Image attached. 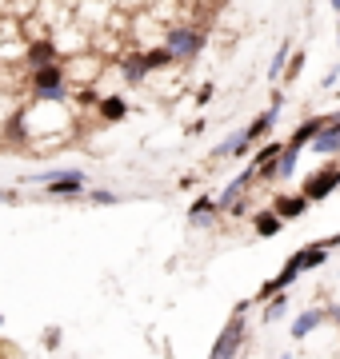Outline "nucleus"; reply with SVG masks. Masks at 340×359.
I'll return each instance as SVG.
<instances>
[{
	"instance_id": "nucleus-1",
	"label": "nucleus",
	"mask_w": 340,
	"mask_h": 359,
	"mask_svg": "<svg viewBox=\"0 0 340 359\" xmlns=\"http://www.w3.org/2000/svg\"><path fill=\"white\" fill-rule=\"evenodd\" d=\"M28 92H32V100H40V104H68L72 100L65 60H48V65L28 68Z\"/></svg>"
},
{
	"instance_id": "nucleus-2",
	"label": "nucleus",
	"mask_w": 340,
	"mask_h": 359,
	"mask_svg": "<svg viewBox=\"0 0 340 359\" xmlns=\"http://www.w3.org/2000/svg\"><path fill=\"white\" fill-rule=\"evenodd\" d=\"M249 308H252V299H240V304L233 308L228 323L221 327L216 344H212V359H228V355H236V351L244 347V335H249Z\"/></svg>"
},
{
	"instance_id": "nucleus-3",
	"label": "nucleus",
	"mask_w": 340,
	"mask_h": 359,
	"mask_svg": "<svg viewBox=\"0 0 340 359\" xmlns=\"http://www.w3.org/2000/svg\"><path fill=\"white\" fill-rule=\"evenodd\" d=\"M252 180H256V172L252 168H244V172H236L228 184L221 188V196H216V208H221V216H244L249 212V188H252Z\"/></svg>"
},
{
	"instance_id": "nucleus-4",
	"label": "nucleus",
	"mask_w": 340,
	"mask_h": 359,
	"mask_svg": "<svg viewBox=\"0 0 340 359\" xmlns=\"http://www.w3.org/2000/svg\"><path fill=\"white\" fill-rule=\"evenodd\" d=\"M164 44H169L172 60H181V65H192L200 52H204V32L192 25H176L164 32Z\"/></svg>"
},
{
	"instance_id": "nucleus-5",
	"label": "nucleus",
	"mask_w": 340,
	"mask_h": 359,
	"mask_svg": "<svg viewBox=\"0 0 340 359\" xmlns=\"http://www.w3.org/2000/svg\"><path fill=\"white\" fill-rule=\"evenodd\" d=\"M340 188V160H328V164H320L313 172V176L304 180V188L301 192L313 200V204H320V200H328V196Z\"/></svg>"
},
{
	"instance_id": "nucleus-6",
	"label": "nucleus",
	"mask_w": 340,
	"mask_h": 359,
	"mask_svg": "<svg viewBox=\"0 0 340 359\" xmlns=\"http://www.w3.org/2000/svg\"><path fill=\"white\" fill-rule=\"evenodd\" d=\"M84 188H89V176L80 168H65L56 180L44 184V196L48 200H77V196H84Z\"/></svg>"
},
{
	"instance_id": "nucleus-7",
	"label": "nucleus",
	"mask_w": 340,
	"mask_h": 359,
	"mask_svg": "<svg viewBox=\"0 0 340 359\" xmlns=\"http://www.w3.org/2000/svg\"><path fill=\"white\" fill-rule=\"evenodd\" d=\"M268 208H273L276 216L288 224V219H301L304 212L313 208V200H308L304 192H280V196H273V204H268Z\"/></svg>"
},
{
	"instance_id": "nucleus-8",
	"label": "nucleus",
	"mask_w": 340,
	"mask_h": 359,
	"mask_svg": "<svg viewBox=\"0 0 340 359\" xmlns=\"http://www.w3.org/2000/svg\"><path fill=\"white\" fill-rule=\"evenodd\" d=\"M325 124H328V112H320V116H308V120H301V124L292 128V136H288V144H285V148H292V152H304V148L313 144V136H316L320 128H325Z\"/></svg>"
},
{
	"instance_id": "nucleus-9",
	"label": "nucleus",
	"mask_w": 340,
	"mask_h": 359,
	"mask_svg": "<svg viewBox=\"0 0 340 359\" xmlns=\"http://www.w3.org/2000/svg\"><path fill=\"white\" fill-rule=\"evenodd\" d=\"M308 148H313L316 156H340V124L332 120V116H328L325 128L313 136V144H308Z\"/></svg>"
},
{
	"instance_id": "nucleus-10",
	"label": "nucleus",
	"mask_w": 340,
	"mask_h": 359,
	"mask_svg": "<svg viewBox=\"0 0 340 359\" xmlns=\"http://www.w3.org/2000/svg\"><path fill=\"white\" fill-rule=\"evenodd\" d=\"M25 60H28V68H37V65H48V60H60V48H56V40H48V36H37V40H28V48H25Z\"/></svg>"
},
{
	"instance_id": "nucleus-11",
	"label": "nucleus",
	"mask_w": 340,
	"mask_h": 359,
	"mask_svg": "<svg viewBox=\"0 0 340 359\" xmlns=\"http://www.w3.org/2000/svg\"><path fill=\"white\" fill-rule=\"evenodd\" d=\"M292 259L301 264V271H313V268H325L328 264V244L325 240H313V244H304L292 252Z\"/></svg>"
},
{
	"instance_id": "nucleus-12",
	"label": "nucleus",
	"mask_w": 340,
	"mask_h": 359,
	"mask_svg": "<svg viewBox=\"0 0 340 359\" xmlns=\"http://www.w3.org/2000/svg\"><path fill=\"white\" fill-rule=\"evenodd\" d=\"M120 72H124V80H129V84H144V80L152 76V72H148V65H144V48L124 52V60H120Z\"/></svg>"
},
{
	"instance_id": "nucleus-13",
	"label": "nucleus",
	"mask_w": 340,
	"mask_h": 359,
	"mask_svg": "<svg viewBox=\"0 0 340 359\" xmlns=\"http://www.w3.org/2000/svg\"><path fill=\"white\" fill-rule=\"evenodd\" d=\"M280 228H285V219L276 216L273 208L252 212V231H256V240H273V236H280Z\"/></svg>"
},
{
	"instance_id": "nucleus-14",
	"label": "nucleus",
	"mask_w": 340,
	"mask_h": 359,
	"mask_svg": "<svg viewBox=\"0 0 340 359\" xmlns=\"http://www.w3.org/2000/svg\"><path fill=\"white\" fill-rule=\"evenodd\" d=\"M320 323H328V308H308L296 316V323H292V339H308V335L320 327Z\"/></svg>"
},
{
	"instance_id": "nucleus-15",
	"label": "nucleus",
	"mask_w": 340,
	"mask_h": 359,
	"mask_svg": "<svg viewBox=\"0 0 340 359\" xmlns=\"http://www.w3.org/2000/svg\"><path fill=\"white\" fill-rule=\"evenodd\" d=\"M96 116H100L105 124H120V120L129 116V100H124V96H100V100H96Z\"/></svg>"
},
{
	"instance_id": "nucleus-16",
	"label": "nucleus",
	"mask_w": 340,
	"mask_h": 359,
	"mask_svg": "<svg viewBox=\"0 0 340 359\" xmlns=\"http://www.w3.org/2000/svg\"><path fill=\"white\" fill-rule=\"evenodd\" d=\"M221 216V208H216V196H197L192 204H188V224H209V219Z\"/></svg>"
},
{
	"instance_id": "nucleus-17",
	"label": "nucleus",
	"mask_w": 340,
	"mask_h": 359,
	"mask_svg": "<svg viewBox=\"0 0 340 359\" xmlns=\"http://www.w3.org/2000/svg\"><path fill=\"white\" fill-rule=\"evenodd\" d=\"M280 148H285L280 140H261V148L249 156V168H252V172H264V168H273V164H276V156H280Z\"/></svg>"
},
{
	"instance_id": "nucleus-18",
	"label": "nucleus",
	"mask_w": 340,
	"mask_h": 359,
	"mask_svg": "<svg viewBox=\"0 0 340 359\" xmlns=\"http://www.w3.org/2000/svg\"><path fill=\"white\" fill-rule=\"evenodd\" d=\"M144 65H148V72H157V68H169V65H172L169 44H152V48H144Z\"/></svg>"
},
{
	"instance_id": "nucleus-19",
	"label": "nucleus",
	"mask_w": 340,
	"mask_h": 359,
	"mask_svg": "<svg viewBox=\"0 0 340 359\" xmlns=\"http://www.w3.org/2000/svg\"><path fill=\"white\" fill-rule=\"evenodd\" d=\"M304 60H308V52H304V48H296V52H292V60H288V68H285V76H280V80H288V84H292V80H296V76L304 72Z\"/></svg>"
},
{
	"instance_id": "nucleus-20",
	"label": "nucleus",
	"mask_w": 340,
	"mask_h": 359,
	"mask_svg": "<svg viewBox=\"0 0 340 359\" xmlns=\"http://www.w3.org/2000/svg\"><path fill=\"white\" fill-rule=\"evenodd\" d=\"M84 200H89V204H100V208H108V204H120V196L117 192H108V188H84Z\"/></svg>"
},
{
	"instance_id": "nucleus-21",
	"label": "nucleus",
	"mask_w": 340,
	"mask_h": 359,
	"mask_svg": "<svg viewBox=\"0 0 340 359\" xmlns=\"http://www.w3.org/2000/svg\"><path fill=\"white\" fill-rule=\"evenodd\" d=\"M285 60H288V40L276 48V56H273V65H268V76H273V84H280V76H285Z\"/></svg>"
},
{
	"instance_id": "nucleus-22",
	"label": "nucleus",
	"mask_w": 340,
	"mask_h": 359,
	"mask_svg": "<svg viewBox=\"0 0 340 359\" xmlns=\"http://www.w3.org/2000/svg\"><path fill=\"white\" fill-rule=\"evenodd\" d=\"M212 96H216V84H200V92H197V104L204 108V104H209Z\"/></svg>"
},
{
	"instance_id": "nucleus-23",
	"label": "nucleus",
	"mask_w": 340,
	"mask_h": 359,
	"mask_svg": "<svg viewBox=\"0 0 340 359\" xmlns=\"http://www.w3.org/2000/svg\"><path fill=\"white\" fill-rule=\"evenodd\" d=\"M44 347H48V351L60 347V327H48V332H44Z\"/></svg>"
},
{
	"instance_id": "nucleus-24",
	"label": "nucleus",
	"mask_w": 340,
	"mask_h": 359,
	"mask_svg": "<svg viewBox=\"0 0 340 359\" xmlns=\"http://www.w3.org/2000/svg\"><path fill=\"white\" fill-rule=\"evenodd\" d=\"M197 184H200V176H181V188H184V192H192Z\"/></svg>"
},
{
	"instance_id": "nucleus-25",
	"label": "nucleus",
	"mask_w": 340,
	"mask_h": 359,
	"mask_svg": "<svg viewBox=\"0 0 340 359\" xmlns=\"http://www.w3.org/2000/svg\"><path fill=\"white\" fill-rule=\"evenodd\" d=\"M0 204H16V192H8V188H4V192H0Z\"/></svg>"
},
{
	"instance_id": "nucleus-26",
	"label": "nucleus",
	"mask_w": 340,
	"mask_h": 359,
	"mask_svg": "<svg viewBox=\"0 0 340 359\" xmlns=\"http://www.w3.org/2000/svg\"><path fill=\"white\" fill-rule=\"evenodd\" d=\"M325 244H328V252H332V248H340V231H336V236H328Z\"/></svg>"
},
{
	"instance_id": "nucleus-27",
	"label": "nucleus",
	"mask_w": 340,
	"mask_h": 359,
	"mask_svg": "<svg viewBox=\"0 0 340 359\" xmlns=\"http://www.w3.org/2000/svg\"><path fill=\"white\" fill-rule=\"evenodd\" d=\"M328 116H332V120H336V124H340V108H336V112H328Z\"/></svg>"
},
{
	"instance_id": "nucleus-28",
	"label": "nucleus",
	"mask_w": 340,
	"mask_h": 359,
	"mask_svg": "<svg viewBox=\"0 0 340 359\" xmlns=\"http://www.w3.org/2000/svg\"><path fill=\"white\" fill-rule=\"evenodd\" d=\"M332 8H336V16H340V0H332Z\"/></svg>"
},
{
	"instance_id": "nucleus-29",
	"label": "nucleus",
	"mask_w": 340,
	"mask_h": 359,
	"mask_svg": "<svg viewBox=\"0 0 340 359\" xmlns=\"http://www.w3.org/2000/svg\"><path fill=\"white\" fill-rule=\"evenodd\" d=\"M336 40H340V20H336Z\"/></svg>"
},
{
	"instance_id": "nucleus-30",
	"label": "nucleus",
	"mask_w": 340,
	"mask_h": 359,
	"mask_svg": "<svg viewBox=\"0 0 340 359\" xmlns=\"http://www.w3.org/2000/svg\"><path fill=\"white\" fill-rule=\"evenodd\" d=\"M0 327H4V316H0Z\"/></svg>"
}]
</instances>
